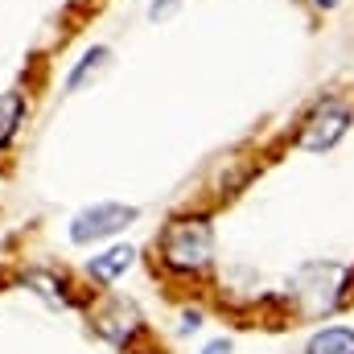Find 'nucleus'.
Listing matches in <instances>:
<instances>
[{
	"label": "nucleus",
	"instance_id": "nucleus-4",
	"mask_svg": "<svg viewBox=\"0 0 354 354\" xmlns=\"http://www.w3.org/2000/svg\"><path fill=\"white\" fill-rule=\"evenodd\" d=\"M136 206H120V202H99V206H87L75 223H71V239L83 248V243H95V239H103V235H115V231H124V227H132L136 223Z\"/></svg>",
	"mask_w": 354,
	"mask_h": 354
},
{
	"label": "nucleus",
	"instance_id": "nucleus-7",
	"mask_svg": "<svg viewBox=\"0 0 354 354\" xmlns=\"http://www.w3.org/2000/svg\"><path fill=\"white\" fill-rule=\"evenodd\" d=\"M21 115H25V103H21V95H0V145L17 132V124H21Z\"/></svg>",
	"mask_w": 354,
	"mask_h": 354
},
{
	"label": "nucleus",
	"instance_id": "nucleus-2",
	"mask_svg": "<svg viewBox=\"0 0 354 354\" xmlns=\"http://www.w3.org/2000/svg\"><path fill=\"white\" fill-rule=\"evenodd\" d=\"M351 124H354L351 103H342V99H322V103L309 111V120L301 124L297 145H301L305 153H330V149L351 132Z\"/></svg>",
	"mask_w": 354,
	"mask_h": 354
},
{
	"label": "nucleus",
	"instance_id": "nucleus-9",
	"mask_svg": "<svg viewBox=\"0 0 354 354\" xmlns=\"http://www.w3.org/2000/svg\"><path fill=\"white\" fill-rule=\"evenodd\" d=\"M174 8H177V0H157V4H153V21H165Z\"/></svg>",
	"mask_w": 354,
	"mask_h": 354
},
{
	"label": "nucleus",
	"instance_id": "nucleus-1",
	"mask_svg": "<svg viewBox=\"0 0 354 354\" xmlns=\"http://www.w3.org/2000/svg\"><path fill=\"white\" fill-rule=\"evenodd\" d=\"M210 252H214V235L206 218H174L161 235V256L177 272H198L202 264H210Z\"/></svg>",
	"mask_w": 354,
	"mask_h": 354
},
{
	"label": "nucleus",
	"instance_id": "nucleus-5",
	"mask_svg": "<svg viewBox=\"0 0 354 354\" xmlns=\"http://www.w3.org/2000/svg\"><path fill=\"white\" fill-rule=\"evenodd\" d=\"M132 260H136V248H128V243H120V248H111L107 256H95L87 264V272L95 276V280H103V284H111L120 272H128L132 268Z\"/></svg>",
	"mask_w": 354,
	"mask_h": 354
},
{
	"label": "nucleus",
	"instance_id": "nucleus-11",
	"mask_svg": "<svg viewBox=\"0 0 354 354\" xmlns=\"http://www.w3.org/2000/svg\"><path fill=\"white\" fill-rule=\"evenodd\" d=\"M313 4H317V8H322V12H330V8H338V4H342V0H313Z\"/></svg>",
	"mask_w": 354,
	"mask_h": 354
},
{
	"label": "nucleus",
	"instance_id": "nucleus-3",
	"mask_svg": "<svg viewBox=\"0 0 354 354\" xmlns=\"http://www.w3.org/2000/svg\"><path fill=\"white\" fill-rule=\"evenodd\" d=\"M346 280H354V272L338 264H309L297 276V292H301V305L305 313H330L342 305L346 297Z\"/></svg>",
	"mask_w": 354,
	"mask_h": 354
},
{
	"label": "nucleus",
	"instance_id": "nucleus-10",
	"mask_svg": "<svg viewBox=\"0 0 354 354\" xmlns=\"http://www.w3.org/2000/svg\"><path fill=\"white\" fill-rule=\"evenodd\" d=\"M202 354H231V342H227V338H218V342L202 346Z\"/></svg>",
	"mask_w": 354,
	"mask_h": 354
},
{
	"label": "nucleus",
	"instance_id": "nucleus-6",
	"mask_svg": "<svg viewBox=\"0 0 354 354\" xmlns=\"http://www.w3.org/2000/svg\"><path fill=\"white\" fill-rule=\"evenodd\" d=\"M305 354H354V330L351 326H330L309 338Z\"/></svg>",
	"mask_w": 354,
	"mask_h": 354
},
{
	"label": "nucleus",
	"instance_id": "nucleus-8",
	"mask_svg": "<svg viewBox=\"0 0 354 354\" xmlns=\"http://www.w3.org/2000/svg\"><path fill=\"white\" fill-rule=\"evenodd\" d=\"M103 62H107V50H103V46H95V50H91L87 58H83V62L75 66V75H71V83H66V91H79V87H83V83L91 79V75H95V71L103 66Z\"/></svg>",
	"mask_w": 354,
	"mask_h": 354
}]
</instances>
